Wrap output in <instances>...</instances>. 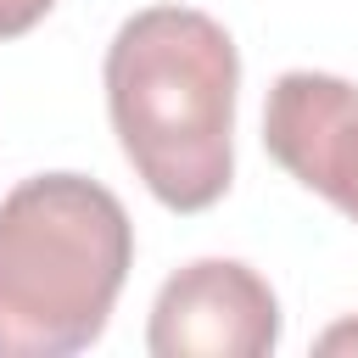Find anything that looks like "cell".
<instances>
[{"label":"cell","mask_w":358,"mask_h":358,"mask_svg":"<svg viewBox=\"0 0 358 358\" xmlns=\"http://www.w3.org/2000/svg\"><path fill=\"white\" fill-rule=\"evenodd\" d=\"M319 352H358V319L324 330V336H319Z\"/></svg>","instance_id":"6"},{"label":"cell","mask_w":358,"mask_h":358,"mask_svg":"<svg viewBox=\"0 0 358 358\" xmlns=\"http://www.w3.org/2000/svg\"><path fill=\"white\" fill-rule=\"evenodd\" d=\"M280 341V302L241 257H196L162 280L145 324L157 358H263Z\"/></svg>","instance_id":"3"},{"label":"cell","mask_w":358,"mask_h":358,"mask_svg":"<svg viewBox=\"0 0 358 358\" xmlns=\"http://www.w3.org/2000/svg\"><path fill=\"white\" fill-rule=\"evenodd\" d=\"M134 268L123 201L84 173H34L0 201V358L84 352Z\"/></svg>","instance_id":"2"},{"label":"cell","mask_w":358,"mask_h":358,"mask_svg":"<svg viewBox=\"0 0 358 358\" xmlns=\"http://www.w3.org/2000/svg\"><path fill=\"white\" fill-rule=\"evenodd\" d=\"M268 157L358 224V90L336 73L291 67L263 101Z\"/></svg>","instance_id":"4"},{"label":"cell","mask_w":358,"mask_h":358,"mask_svg":"<svg viewBox=\"0 0 358 358\" xmlns=\"http://www.w3.org/2000/svg\"><path fill=\"white\" fill-rule=\"evenodd\" d=\"M56 0H0V39H22L28 28H39L50 17Z\"/></svg>","instance_id":"5"},{"label":"cell","mask_w":358,"mask_h":358,"mask_svg":"<svg viewBox=\"0 0 358 358\" xmlns=\"http://www.w3.org/2000/svg\"><path fill=\"white\" fill-rule=\"evenodd\" d=\"M106 112L129 168L173 213H207L235 173L241 56L218 17L145 6L106 45Z\"/></svg>","instance_id":"1"}]
</instances>
